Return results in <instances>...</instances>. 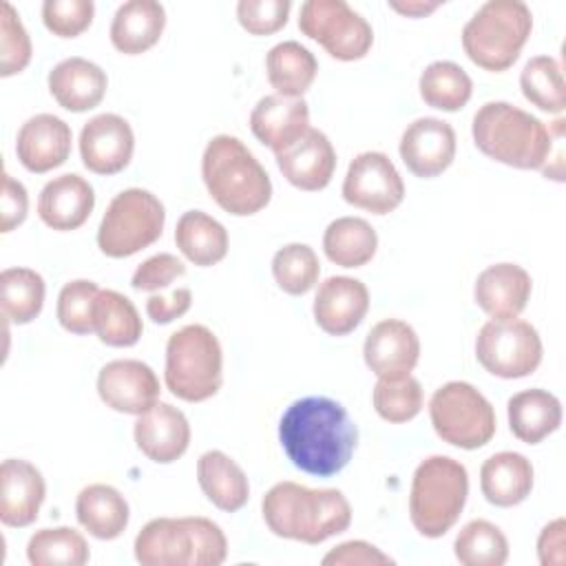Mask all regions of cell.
I'll use <instances>...</instances> for the list:
<instances>
[{"label":"cell","instance_id":"6da1fadb","mask_svg":"<svg viewBox=\"0 0 566 566\" xmlns=\"http://www.w3.org/2000/svg\"><path fill=\"white\" fill-rule=\"evenodd\" d=\"M279 440L296 469L329 478L352 460L358 429L340 402L325 396H307L294 400L281 416Z\"/></svg>","mask_w":566,"mask_h":566},{"label":"cell","instance_id":"7a4b0ae2","mask_svg":"<svg viewBox=\"0 0 566 566\" xmlns=\"http://www.w3.org/2000/svg\"><path fill=\"white\" fill-rule=\"evenodd\" d=\"M268 528L283 539L321 544L352 524V506L338 489H310L285 480L276 482L261 500Z\"/></svg>","mask_w":566,"mask_h":566},{"label":"cell","instance_id":"3957f363","mask_svg":"<svg viewBox=\"0 0 566 566\" xmlns=\"http://www.w3.org/2000/svg\"><path fill=\"white\" fill-rule=\"evenodd\" d=\"M201 177L219 208L234 217H250L272 199V181L252 150L232 135H217L206 144Z\"/></svg>","mask_w":566,"mask_h":566},{"label":"cell","instance_id":"277c9868","mask_svg":"<svg viewBox=\"0 0 566 566\" xmlns=\"http://www.w3.org/2000/svg\"><path fill=\"white\" fill-rule=\"evenodd\" d=\"M471 135L486 157L520 170L544 168L553 150L546 124L509 102L482 104L473 115Z\"/></svg>","mask_w":566,"mask_h":566},{"label":"cell","instance_id":"5b68a950","mask_svg":"<svg viewBox=\"0 0 566 566\" xmlns=\"http://www.w3.org/2000/svg\"><path fill=\"white\" fill-rule=\"evenodd\" d=\"M142 566H219L228 557L221 526L208 517H155L135 537Z\"/></svg>","mask_w":566,"mask_h":566},{"label":"cell","instance_id":"8992f818","mask_svg":"<svg viewBox=\"0 0 566 566\" xmlns=\"http://www.w3.org/2000/svg\"><path fill=\"white\" fill-rule=\"evenodd\" d=\"M469 495L467 467L449 455L424 458L411 478L409 520L424 537H442L458 522Z\"/></svg>","mask_w":566,"mask_h":566},{"label":"cell","instance_id":"52a82bcc","mask_svg":"<svg viewBox=\"0 0 566 566\" xmlns=\"http://www.w3.org/2000/svg\"><path fill=\"white\" fill-rule=\"evenodd\" d=\"M533 29V13L522 0H489L462 29L467 57L484 71L500 73L515 64Z\"/></svg>","mask_w":566,"mask_h":566},{"label":"cell","instance_id":"ba28073f","mask_svg":"<svg viewBox=\"0 0 566 566\" xmlns=\"http://www.w3.org/2000/svg\"><path fill=\"white\" fill-rule=\"evenodd\" d=\"M166 387L186 402L212 398L223 382V352L212 329L201 323L184 325L166 343Z\"/></svg>","mask_w":566,"mask_h":566},{"label":"cell","instance_id":"9c48e42d","mask_svg":"<svg viewBox=\"0 0 566 566\" xmlns=\"http://www.w3.org/2000/svg\"><path fill=\"white\" fill-rule=\"evenodd\" d=\"M166 223L164 203L144 188L117 192L97 228V248L111 259L133 256L153 245Z\"/></svg>","mask_w":566,"mask_h":566},{"label":"cell","instance_id":"30bf717a","mask_svg":"<svg viewBox=\"0 0 566 566\" xmlns=\"http://www.w3.org/2000/svg\"><path fill=\"white\" fill-rule=\"evenodd\" d=\"M431 424L447 444L473 451L495 436V409L480 389L464 380H449L429 400Z\"/></svg>","mask_w":566,"mask_h":566},{"label":"cell","instance_id":"8fae6325","mask_svg":"<svg viewBox=\"0 0 566 566\" xmlns=\"http://www.w3.org/2000/svg\"><path fill=\"white\" fill-rule=\"evenodd\" d=\"M298 29L316 40L332 57L360 60L374 44L371 24L345 0H307L298 11Z\"/></svg>","mask_w":566,"mask_h":566},{"label":"cell","instance_id":"7c38bea8","mask_svg":"<svg viewBox=\"0 0 566 566\" xmlns=\"http://www.w3.org/2000/svg\"><path fill=\"white\" fill-rule=\"evenodd\" d=\"M542 338L522 318L489 321L475 336L478 363L500 378L531 376L542 363Z\"/></svg>","mask_w":566,"mask_h":566},{"label":"cell","instance_id":"4fadbf2b","mask_svg":"<svg viewBox=\"0 0 566 566\" xmlns=\"http://www.w3.org/2000/svg\"><path fill=\"white\" fill-rule=\"evenodd\" d=\"M343 199L354 208L387 214L402 203L405 184L385 153L367 150L349 161L343 179Z\"/></svg>","mask_w":566,"mask_h":566},{"label":"cell","instance_id":"5bb4252c","mask_svg":"<svg viewBox=\"0 0 566 566\" xmlns=\"http://www.w3.org/2000/svg\"><path fill=\"white\" fill-rule=\"evenodd\" d=\"M159 378L150 365L135 358L106 363L97 374V394L106 407L139 416L159 400Z\"/></svg>","mask_w":566,"mask_h":566},{"label":"cell","instance_id":"9a60e30c","mask_svg":"<svg viewBox=\"0 0 566 566\" xmlns=\"http://www.w3.org/2000/svg\"><path fill=\"white\" fill-rule=\"evenodd\" d=\"M133 128L115 113L95 115L82 126L80 157L82 164L95 175H115L124 170L133 159Z\"/></svg>","mask_w":566,"mask_h":566},{"label":"cell","instance_id":"2e32d148","mask_svg":"<svg viewBox=\"0 0 566 566\" xmlns=\"http://www.w3.org/2000/svg\"><path fill=\"white\" fill-rule=\"evenodd\" d=\"M400 159L416 177L431 179L444 172L455 157V130L438 117L413 119L400 137Z\"/></svg>","mask_w":566,"mask_h":566},{"label":"cell","instance_id":"e0dca14e","mask_svg":"<svg viewBox=\"0 0 566 566\" xmlns=\"http://www.w3.org/2000/svg\"><path fill=\"white\" fill-rule=\"evenodd\" d=\"M365 365L378 378H400L413 371L420 358V338L416 329L400 318L378 321L363 345Z\"/></svg>","mask_w":566,"mask_h":566},{"label":"cell","instance_id":"ac0fdd59","mask_svg":"<svg viewBox=\"0 0 566 566\" xmlns=\"http://www.w3.org/2000/svg\"><path fill=\"white\" fill-rule=\"evenodd\" d=\"M46 497V484L35 464L22 458H7L0 464V522L24 528L38 520Z\"/></svg>","mask_w":566,"mask_h":566},{"label":"cell","instance_id":"d6986e66","mask_svg":"<svg viewBox=\"0 0 566 566\" xmlns=\"http://www.w3.org/2000/svg\"><path fill=\"white\" fill-rule=\"evenodd\" d=\"M71 126L51 113L29 117L15 137V155L29 172H49L71 155Z\"/></svg>","mask_w":566,"mask_h":566},{"label":"cell","instance_id":"ffe728a7","mask_svg":"<svg viewBox=\"0 0 566 566\" xmlns=\"http://www.w3.org/2000/svg\"><path fill=\"white\" fill-rule=\"evenodd\" d=\"M276 166L298 190H323L336 170V150L329 137L318 128H307L292 146L276 153Z\"/></svg>","mask_w":566,"mask_h":566},{"label":"cell","instance_id":"44dd1931","mask_svg":"<svg viewBox=\"0 0 566 566\" xmlns=\"http://www.w3.org/2000/svg\"><path fill=\"white\" fill-rule=\"evenodd\" d=\"M312 310L325 334L345 336L363 323L369 310V290L358 279L329 276L318 285Z\"/></svg>","mask_w":566,"mask_h":566},{"label":"cell","instance_id":"7402d4cb","mask_svg":"<svg viewBox=\"0 0 566 566\" xmlns=\"http://www.w3.org/2000/svg\"><path fill=\"white\" fill-rule=\"evenodd\" d=\"M137 449L157 464H170L179 460L190 444V424L181 409L168 402H155L148 411L135 420Z\"/></svg>","mask_w":566,"mask_h":566},{"label":"cell","instance_id":"603a6c76","mask_svg":"<svg viewBox=\"0 0 566 566\" xmlns=\"http://www.w3.org/2000/svg\"><path fill=\"white\" fill-rule=\"evenodd\" d=\"M533 292L531 274L517 263H495L482 270L473 285L475 303L493 318H517Z\"/></svg>","mask_w":566,"mask_h":566},{"label":"cell","instance_id":"cb8c5ba5","mask_svg":"<svg viewBox=\"0 0 566 566\" xmlns=\"http://www.w3.org/2000/svg\"><path fill=\"white\" fill-rule=\"evenodd\" d=\"M310 128V108L303 97H283L279 93L261 97L250 113L252 135L276 153L292 146Z\"/></svg>","mask_w":566,"mask_h":566},{"label":"cell","instance_id":"d4e9b609","mask_svg":"<svg viewBox=\"0 0 566 566\" xmlns=\"http://www.w3.org/2000/svg\"><path fill=\"white\" fill-rule=\"evenodd\" d=\"M95 208V190L93 186L75 175L64 172L46 181L38 197V214L44 226L69 232L77 230L86 223Z\"/></svg>","mask_w":566,"mask_h":566},{"label":"cell","instance_id":"484cf974","mask_svg":"<svg viewBox=\"0 0 566 566\" xmlns=\"http://www.w3.org/2000/svg\"><path fill=\"white\" fill-rule=\"evenodd\" d=\"M46 82L53 99L73 113L95 108L104 99L108 86V77L102 66L80 55L57 62L49 71Z\"/></svg>","mask_w":566,"mask_h":566},{"label":"cell","instance_id":"4316f807","mask_svg":"<svg viewBox=\"0 0 566 566\" xmlns=\"http://www.w3.org/2000/svg\"><path fill=\"white\" fill-rule=\"evenodd\" d=\"M535 471L526 455L517 451H500L480 467V489L493 506H517L533 491Z\"/></svg>","mask_w":566,"mask_h":566},{"label":"cell","instance_id":"83f0119b","mask_svg":"<svg viewBox=\"0 0 566 566\" xmlns=\"http://www.w3.org/2000/svg\"><path fill=\"white\" fill-rule=\"evenodd\" d=\"M166 27V9L157 0H128L117 7L111 22V42L124 55L155 46Z\"/></svg>","mask_w":566,"mask_h":566},{"label":"cell","instance_id":"f1b7e54d","mask_svg":"<svg viewBox=\"0 0 566 566\" xmlns=\"http://www.w3.org/2000/svg\"><path fill=\"white\" fill-rule=\"evenodd\" d=\"M511 433L526 442L537 444L562 424V402L555 394L533 387L517 391L506 402Z\"/></svg>","mask_w":566,"mask_h":566},{"label":"cell","instance_id":"f546056e","mask_svg":"<svg viewBox=\"0 0 566 566\" xmlns=\"http://www.w3.org/2000/svg\"><path fill=\"white\" fill-rule=\"evenodd\" d=\"M197 480L203 495L221 511L234 513L250 497V482L243 469L223 451H206L197 460Z\"/></svg>","mask_w":566,"mask_h":566},{"label":"cell","instance_id":"4dcf8cb0","mask_svg":"<svg viewBox=\"0 0 566 566\" xmlns=\"http://www.w3.org/2000/svg\"><path fill=\"white\" fill-rule=\"evenodd\" d=\"M75 515L84 531L97 539H115L128 526V502L111 484H88L77 493Z\"/></svg>","mask_w":566,"mask_h":566},{"label":"cell","instance_id":"1f68e13d","mask_svg":"<svg viewBox=\"0 0 566 566\" xmlns=\"http://www.w3.org/2000/svg\"><path fill=\"white\" fill-rule=\"evenodd\" d=\"M175 243L190 263L208 268L228 254L230 241L221 221L203 210H188L175 226Z\"/></svg>","mask_w":566,"mask_h":566},{"label":"cell","instance_id":"d6a6232c","mask_svg":"<svg viewBox=\"0 0 566 566\" xmlns=\"http://www.w3.org/2000/svg\"><path fill=\"white\" fill-rule=\"evenodd\" d=\"M268 82L283 97H303L318 73L314 53L296 40L274 44L265 55Z\"/></svg>","mask_w":566,"mask_h":566},{"label":"cell","instance_id":"836d02e7","mask_svg":"<svg viewBox=\"0 0 566 566\" xmlns=\"http://www.w3.org/2000/svg\"><path fill=\"white\" fill-rule=\"evenodd\" d=\"M378 248V234L360 217H338L323 232L325 256L340 268H360L369 263Z\"/></svg>","mask_w":566,"mask_h":566},{"label":"cell","instance_id":"e575fe53","mask_svg":"<svg viewBox=\"0 0 566 566\" xmlns=\"http://www.w3.org/2000/svg\"><path fill=\"white\" fill-rule=\"evenodd\" d=\"M97 338L108 347H133L144 332L142 316L133 301L115 290H99L93 310Z\"/></svg>","mask_w":566,"mask_h":566},{"label":"cell","instance_id":"d590c367","mask_svg":"<svg viewBox=\"0 0 566 566\" xmlns=\"http://www.w3.org/2000/svg\"><path fill=\"white\" fill-rule=\"evenodd\" d=\"M418 88L427 106L453 113L471 99L473 82L460 64L451 60H436L420 73Z\"/></svg>","mask_w":566,"mask_h":566},{"label":"cell","instance_id":"8d00e7d4","mask_svg":"<svg viewBox=\"0 0 566 566\" xmlns=\"http://www.w3.org/2000/svg\"><path fill=\"white\" fill-rule=\"evenodd\" d=\"M2 316L15 325L31 323L44 305V279L31 268H7L0 274Z\"/></svg>","mask_w":566,"mask_h":566},{"label":"cell","instance_id":"74e56055","mask_svg":"<svg viewBox=\"0 0 566 566\" xmlns=\"http://www.w3.org/2000/svg\"><path fill=\"white\" fill-rule=\"evenodd\" d=\"M88 557L84 535L71 526L40 528L27 544V559L33 566H84Z\"/></svg>","mask_w":566,"mask_h":566},{"label":"cell","instance_id":"f35d334b","mask_svg":"<svg viewBox=\"0 0 566 566\" xmlns=\"http://www.w3.org/2000/svg\"><path fill=\"white\" fill-rule=\"evenodd\" d=\"M453 553L462 566H502L509 559V542L493 522L471 520L458 531Z\"/></svg>","mask_w":566,"mask_h":566},{"label":"cell","instance_id":"ab89813d","mask_svg":"<svg viewBox=\"0 0 566 566\" xmlns=\"http://www.w3.org/2000/svg\"><path fill=\"white\" fill-rule=\"evenodd\" d=\"M520 88L524 97L539 111L559 115L566 108L564 75L553 55L531 57L520 73Z\"/></svg>","mask_w":566,"mask_h":566},{"label":"cell","instance_id":"60d3db41","mask_svg":"<svg viewBox=\"0 0 566 566\" xmlns=\"http://www.w3.org/2000/svg\"><path fill=\"white\" fill-rule=\"evenodd\" d=\"M272 274L276 285L292 296L307 294L321 274V263L307 243H287L272 256Z\"/></svg>","mask_w":566,"mask_h":566},{"label":"cell","instance_id":"b9f144b4","mask_svg":"<svg viewBox=\"0 0 566 566\" xmlns=\"http://www.w3.org/2000/svg\"><path fill=\"white\" fill-rule=\"evenodd\" d=\"M371 402L382 420L409 422L422 409V387L411 374L400 378H378Z\"/></svg>","mask_w":566,"mask_h":566},{"label":"cell","instance_id":"7bdbcfd3","mask_svg":"<svg viewBox=\"0 0 566 566\" xmlns=\"http://www.w3.org/2000/svg\"><path fill=\"white\" fill-rule=\"evenodd\" d=\"M99 294L97 283L88 279L69 281L57 294V321L71 334H91L93 327V310L95 298Z\"/></svg>","mask_w":566,"mask_h":566},{"label":"cell","instance_id":"ee69618b","mask_svg":"<svg viewBox=\"0 0 566 566\" xmlns=\"http://www.w3.org/2000/svg\"><path fill=\"white\" fill-rule=\"evenodd\" d=\"M0 75L9 77L27 69L33 49L18 11L7 0L0 4Z\"/></svg>","mask_w":566,"mask_h":566},{"label":"cell","instance_id":"f6af8a7d","mask_svg":"<svg viewBox=\"0 0 566 566\" xmlns=\"http://www.w3.org/2000/svg\"><path fill=\"white\" fill-rule=\"evenodd\" d=\"M95 15L93 0H44L42 22L57 38H77Z\"/></svg>","mask_w":566,"mask_h":566},{"label":"cell","instance_id":"bcb514c9","mask_svg":"<svg viewBox=\"0 0 566 566\" xmlns=\"http://www.w3.org/2000/svg\"><path fill=\"white\" fill-rule=\"evenodd\" d=\"M290 9V0H241L237 20L252 35H270L285 27Z\"/></svg>","mask_w":566,"mask_h":566},{"label":"cell","instance_id":"7dc6e473","mask_svg":"<svg viewBox=\"0 0 566 566\" xmlns=\"http://www.w3.org/2000/svg\"><path fill=\"white\" fill-rule=\"evenodd\" d=\"M186 274V265L170 252H159L148 256L144 263L137 265L133 272L130 285L139 292H157L168 287L175 279Z\"/></svg>","mask_w":566,"mask_h":566},{"label":"cell","instance_id":"c3c4849f","mask_svg":"<svg viewBox=\"0 0 566 566\" xmlns=\"http://www.w3.org/2000/svg\"><path fill=\"white\" fill-rule=\"evenodd\" d=\"M325 566H378V564H394V557L376 548L365 539H349L334 546L323 559Z\"/></svg>","mask_w":566,"mask_h":566},{"label":"cell","instance_id":"681fc988","mask_svg":"<svg viewBox=\"0 0 566 566\" xmlns=\"http://www.w3.org/2000/svg\"><path fill=\"white\" fill-rule=\"evenodd\" d=\"M29 195L27 188L13 179L7 170L2 172V195H0V232H11L27 219Z\"/></svg>","mask_w":566,"mask_h":566},{"label":"cell","instance_id":"f907efd6","mask_svg":"<svg viewBox=\"0 0 566 566\" xmlns=\"http://www.w3.org/2000/svg\"><path fill=\"white\" fill-rule=\"evenodd\" d=\"M192 305V292L188 287H177L170 294H153L146 301V314L153 323H170L184 316Z\"/></svg>","mask_w":566,"mask_h":566},{"label":"cell","instance_id":"816d5d0a","mask_svg":"<svg viewBox=\"0 0 566 566\" xmlns=\"http://www.w3.org/2000/svg\"><path fill=\"white\" fill-rule=\"evenodd\" d=\"M564 517L548 522L539 537H537V557L542 566H564L566 551H564Z\"/></svg>","mask_w":566,"mask_h":566},{"label":"cell","instance_id":"f5cc1de1","mask_svg":"<svg viewBox=\"0 0 566 566\" xmlns=\"http://www.w3.org/2000/svg\"><path fill=\"white\" fill-rule=\"evenodd\" d=\"M442 2L440 0H407V2H396L391 0L389 7L402 15H411V18H422L431 11H436Z\"/></svg>","mask_w":566,"mask_h":566}]
</instances>
